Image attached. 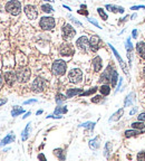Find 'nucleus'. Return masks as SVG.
<instances>
[{"label": "nucleus", "mask_w": 145, "mask_h": 161, "mask_svg": "<svg viewBox=\"0 0 145 161\" xmlns=\"http://www.w3.org/2000/svg\"><path fill=\"white\" fill-rule=\"evenodd\" d=\"M6 10L12 16H17L21 12V3L18 0H11L9 2H7Z\"/></svg>", "instance_id": "f257e3e1"}, {"label": "nucleus", "mask_w": 145, "mask_h": 161, "mask_svg": "<svg viewBox=\"0 0 145 161\" xmlns=\"http://www.w3.org/2000/svg\"><path fill=\"white\" fill-rule=\"evenodd\" d=\"M66 68H67V66H66V63L64 60H56L52 64V74L56 75V76H62V75H64L66 73Z\"/></svg>", "instance_id": "f03ea898"}, {"label": "nucleus", "mask_w": 145, "mask_h": 161, "mask_svg": "<svg viewBox=\"0 0 145 161\" xmlns=\"http://www.w3.org/2000/svg\"><path fill=\"white\" fill-rule=\"evenodd\" d=\"M30 70L26 67H21L16 72V76H17V80H19L20 83H26L30 78Z\"/></svg>", "instance_id": "7ed1b4c3"}, {"label": "nucleus", "mask_w": 145, "mask_h": 161, "mask_svg": "<svg viewBox=\"0 0 145 161\" xmlns=\"http://www.w3.org/2000/svg\"><path fill=\"white\" fill-rule=\"evenodd\" d=\"M39 26L42 30H52L55 27V19L52 17H42L39 21Z\"/></svg>", "instance_id": "20e7f679"}, {"label": "nucleus", "mask_w": 145, "mask_h": 161, "mask_svg": "<svg viewBox=\"0 0 145 161\" xmlns=\"http://www.w3.org/2000/svg\"><path fill=\"white\" fill-rule=\"evenodd\" d=\"M68 78L69 80L74 83V84H77L79 82H82V78H83V73L82 70H78V68H75V70H72L68 74Z\"/></svg>", "instance_id": "39448f33"}, {"label": "nucleus", "mask_w": 145, "mask_h": 161, "mask_svg": "<svg viewBox=\"0 0 145 161\" xmlns=\"http://www.w3.org/2000/svg\"><path fill=\"white\" fill-rule=\"evenodd\" d=\"M62 37H64V39L65 40H70L76 35V31L75 29L72 27V25H69V24H66V25H64V27H62Z\"/></svg>", "instance_id": "423d86ee"}, {"label": "nucleus", "mask_w": 145, "mask_h": 161, "mask_svg": "<svg viewBox=\"0 0 145 161\" xmlns=\"http://www.w3.org/2000/svg\"><path fill=\"white\" fill-rule=\"evenodd\" d=\"M31 87H32V90L35 91V92L39 93V92H42V91L45 90V87H46V83H45V80H42V77H37L36 80H34Z\"/></svg>", "instance_id": "0eeeda50"}, {"label": "nucleus", "mask_w": 145, "mask_h": 161, "mask_svg": "<svg viewBox=\"0 0 145 161\" xmlns=\"http://www.w3.org/2000/svg\"><path fill=\"white\" fill-rule=\"evenodd\" d=\"M59 53L62 56H72L74 54V47L68 43H64L59 48Z\"/></svg>", "instance_id": "6e6552de"}, {"label": "nucleus", "mask_w": 145, "mask_h": 161, "mask_svg": "<svg viewBox=\"0 0 145 161\" xmlns=\"http://www.w3.org/2000/svg\"><path fill=\"white\" fill-rule=\"evenodd\" d=\"M25 14H26V16L29 18V19L34 20L37 18V16H38V12H37V10L36 8L34 7V6H31V5H28V6H26L25 7Z\"/></svg>", "instance_id": "1a4fd4ad"}, {"label": "nucleus", "mask_w": 145, "mask_h": 161, "mask_svg": "<svg viewBox=\"0 0 145 161\" xmlns=\"http://www.w3.org/2000/svg\"><path fill=\"white\" fill-rule=\"evenodd\" d=\"M101 45H102V40H101V38L97 35H94V36L91 37V39H89V47L92 48V50L96 51L101 47Z\"/></svg>", "instance_id": "9d476101"}, {"label": "nucleus", "mask_w": 145, "mask_h": 161, "mask_svg": "<svg viewBox=\"0 0 145 161\" xmlns=\"http://www.w3.org/2000/svg\"><path fill=\"white\" fill-rule=\"evenodd\" d=\"M3 78H5V82L7 83V85L12 86L15 84V80H17V76L13 72H6L3 75Z\"/></svg>", "instance_id": "9b49d317"}, {"label": "nucleus", "mask_w": 145, "mask_h": 161, "mask_svg": "<svg viewBox=\"0 0 145 161\" xmlns=\"http://www.w3.org/2000/svg\"><path fill=\"white\" fill-rule=\"evenodd\" d=\"M76 45L83 50H86L88 47H89V40L86 36H82L81 38H78L77 41H76Z\"/></svg>", "instance_id": "f8f14e48"}, {"label": "nucleus", "mask_w": 145, "mask_h": 161, "mask_svg": "<svg viewBox=\"0 0 145 161\" xmlns=\"http://www.w3.org/2000/svg\"><path fill=\"white\" fill-rule=\"evenodd\" d=\"M112 74H113V70H112V67H107V70L104 72L101 76V82L103 83H107V82H111V78H112Z\"/></svg>", "instance_id": "ddd939ff"}, {"label": "nucleus", "mask_w": 145, "mask_h": 161, "mask_svg": "<svg viewBox=\"0 0 145 161\" xmlns=\"http://www.w3.org/2000/svg\"><path fill=\"white\" fill-rule=\"evenodd\" d=\"M103 62H102V58L99 57V56H96L95 58L93 60V66H94V70L95 72H99V70H102V66H103V64H102Z\"/></svg>", "instance_id": "4468645a"}, {"label": "nucleus", "mask_w": 145, "mask_h": 161, "mask_svg": "<svg viewBox=\"0 0 145 161\" xmlns=\"http://www.w3.org/2000/svg\"><path fill=\"white\" fill-rule=\"evenodd\" d=\"M136 50L140 54V56L143 60H145V43H138L136 45Z\"/></svg>", "instance_id": "2eb2a0df"}, {"label": "nucleus", "mask_w": 145, "mask_h": 161, "mask_svg": "<svg viewBox=\"0 0 145 161\" xmlns=\"http://www.w3.org/2000/svg\"><path fill=\"white\" fill-rule=\"evenodd\" d=\"M106 9H108L112 12H124V8L123 7H118V6H113V5H106Z\"/></svg>", "instance_id": "dca6fc26"}, {"label": "nucleus", "mask_w": 145, "mask_h": 161, "mask_svg": "<svg viewBox=\"0 0 145 161\" xmlns=\"http://www.w3.org/2000/svg\"><path fill=\"white\" fill-rule=\"evenodd\" d=\"M12 141H15V135H13V133H9L3 140L1 141V143H0V145L1 147H3V145H6V144H8V143H11Z\"/></svg>", "instance_id": "f3484780"}, {"label": "nucleus", "mask_w": 145, "mask_h": 161, "mask_svg": "<svg viewBox=\"0 0 145 161\" xmlns=\"http://www.w3.org/2000/svg\"><path fill=\"white\" fill-rule=\"evenodd\" d=\"M89 148H91L92 150L98 149V148H99V139H98V138H95V139L89 141Z\"/></svg>", "instance_id": "a211bd4d"}, {"label": "nucleus", "mask_w": 145, "mask_h": 161, "mask_svg": "<svg viewBox=\"0 0 145 161\" xmlns=\"http://www.w3.org/2000/svg\"><path fill=\"white\" fill-rule=\"evenodd\" d=\"M109 46H111V48H112V50H113V53H114V54H115V56H116V58H117V60H118V62H119V64H121V66H122V67L124 68L125 73H127V70H126V68H125V66H124V62H123V60L121 58V56H119V54L117 53V50L115 49V48H114V47H113V46H112V45H109Z\"/></svg>", "instance_id": "6ab92c4d"}, {"label": "nucleus", "mask_w": 145, "mask_h": 161, "mask_svg": "<svg viewBox=\"0 0 145 161\" xmlns=\"http://www.w3.org/2000/svg\"><path fill=\"white\" fill-rule=\"evenodd\" d=\"M123 113H124V110H123V109H119L116 113H114V114L112 115V118L109 119V121H118L119 118L123 115Z\"/></svg>", "instance_id": "aec40b11"}, {"label": "nucleus", "mask_w": 145, "mask_h": 161, "mask_svg": "<svg viewBox=\"0 0 145 161\" xmlns=\"http://www.w3.org/2000/svg\"><path fill=\"white\" fill-rule=\"evenodd\" d=\"M82 90L81 89H72V90L67 91V97H72L74 95H77V94H81Z\"/></svg>", "instance_id": "412c9836"}, {"label": "nucleus", "mask_w": 145, "mask_h": 161, "mask_svg": "<svg viewBox=\"0 0 145 161\" xmlns=\"http://www.w3.org/2000/svg\"><path fill=\"white\" fill-rule=\"evenodd\" d=\"M30 123H28L27 124V126H26V129L23 130V132L21 133L22 135H21V139H22V141H26L27 140V138H28V133H29V130H30Z\"/></svg>", "instance_id": "4be33fe9"}, {"label": "nucleus", "mask_w": 145, "mask_h": 161, "mask_svg": "<svg viewBox=\"0 0 145 161\" xmlns=\"http://www.w3.org/2000/svg\"><path fill=\"white\" fill-rule=\"evenodd\" d=\"M21 113H23V110L19 108V106H13L12 108V111H11V115L12 116H17V115H19Z\"/></svg>", "instance_id": "5701e85b"}, {"label": "nucleus", "mask_w": 145, "mask_h": 161, "mask_svg": "<svg viewBox=\"0 0 145 161\" xmlns=\"http://www.w3.org/2000/svg\"><path fill=\"white\" fill-rule=\"evenodd\" d=\"M99 91H101V93L103 94V95H108L109 93H111V87L108 86V85H103L101 89H99Z\"/></svg>", "instance_id": "b1692460"}, {"label": "nucleus", "mask_w": 145, "mask_h": 161, "mask_svg": "<svg viewBox=\"0 0 145 161\" xmlns=\"http://www.w3.org/2000/svg\"><path fill=\"white\" fill-rule=\"evenodd\" d=\"M117 77H118V75H117V72L116 70H113V74H112V78H111V83H112V85L115 86L116 85V82H117Z\"/></svg>", "instance_id": "393cba45"}, {"label": "nucleus", "mask_w": 145, "mask_h": 161, "mask_svg": "<svg viewBox=\"0 0 145 161\" xmlns=\"http://www.w3.org/2000/svg\"><path fill=\"white\" fill-rule=\"evenodd\" d=\"M132 126H133L134 129H140V130H143L145 128V125L142 123V121H141V122H135V123L132 124Z\"/></svg>", "instance_id": "a878e982"}, {"label": "nucleus", "mask_w": 145, "mask_h": 161, "mask_svg": "<svg viewBox=\"0 0 145 161\" xmlns=\"http://www.w3.org/2000/svg\"><path fill=\"white\" fill-rule=\"evenodd\" d=\"M54 153H55V156H57L59 159H62V160H64L65 159V156L62 154V149H57V150L54 151Z\"/></svg>", "instance_id": "bb28decb"}, {"label": "nucleus", "mask_w": 145, "mask_h": 161, "mask_svg": "<svg viewBox=\"0 0 145 161\" xmlns=\"http://www.w3.org/2000/svg\"><path fill=\"white\" fill-rule=\"evenodd\" d=\"M42 11H45V12H52V11H54L52 7L49 6V5H42Z\"/></svg>", "instance_id": "cd10ccee"}, {"label": "nucleus", "mask_w": 145, "mask_h": 161, "mask_svg": "<svg viewBox=\"0 0 145 161\" xmlns=\"http://www.w3.org/2000/svg\"><path fill=\"white\" fill-rule=\"evenodd\" d=\"M138 133H140V131H131V130H128V131H126V132H125V135H126L127 138H130V137H134V135L138 134Z\"/></svg>", "instance_id": "c85d7f7f"}, {"label": "nucleus", "mask_w": 145, "mask_h": 161, "mask_svg": "<svg viewBox=\"0 0 145 161\" xmlns=\"http://www.w3.org/2000/svg\"><path fill=\"white\" fill-rule=\"evenodd\" d=\"M97 11H98L99 16L102 17V19H103V20H107V18H108V17H107V15L105 14V11H104L102 8H98V9H97Z\"/></svg>", "instance_id": "c756f323"}, {"label": "nucleus", "mask_w": 145, "mask_h": 161, "mask_svg": "<svg viewBox=\"0 0 145 161\" xmlns=\"http://www.w3.org/2000/svg\"><path fill=\"white\" fill-rule=\"evenodd\" d=\"M65 100H66V96H64L62 94H57V96H56V102L57 103H62Z\"/></svg>", "instance_id": "7c9ffc66"}, {"label": "nucleus", "mask_w": 145, "mask_h": 161, "mask_svg": "<svg viewBox=\"0 0 145 161\" xmlns=\"http://www.w3.org/2000/svg\"><path fill=\"white\" fill-rule=\"evenodd\" d=\"M67 112V109L65 108V106H62V108H57L56 110H55V113L56 114H60V113H66Z\"/></svg>", "instance_id": "2f4dec72"}, {"label": "nucleus", "mask_w": 145, "mask_h": 161, "mask_svg": "<svg viewBox=\"0 0 145 161\" xmlns=\"http://www.w3.org/2000/svg\"><path fill=\"white\" fill-rule=\"evenodd\" d=\"M97 91V87H93V89H91L89 91H87V92H84V93H81V95H91V94H93Z\"/></svg>", "instance_id": "473e14b6"}, {"label": "nucleus", "mask_w": 145, "mask_h": 161, "mask_svg": "<svg viewBox=\"0 0 145 161\" xmlns=\"http://www.w3.org/2000/svg\"><path fill=\"white\" fill-rule=\"evenodd\" d=\"M132 48H133V46H132L131 40L127 39V41H126V49H127V51H130V50H132Z\"/></svg>", "instance_id": "72a5a7b5"}, {"label": "nucleus", "mask_w": 145, "mask_h": 161, "mask_svg": "<svg viewBox=\"0 0 145 161\" xmlns=\"http://www.w3.org/2000/svg\"><path fill=\"white\" fill-rule=\"evenodd\" d=\"M102 99H103L102 96H95V97L92 99V102H93V103H99V102L102 101Z\"/></svg>", "instance_id": "f704fd0d"}, {"label": "nucleus", "mask_w": 145, "mask_h": 161, "mask_svg": "<svg viewBox=\"0 0 145 161\" xmlns=\"http://www.w3.org/2000/svg\"><path fill=\"white\" fill-rule=\"evenodd\" d=\"M138 121H142V122H145V113H141L138 116H137Z\"/></svg>", "instance_id": "c9c22d12"}, {"label": "nucleus", "mask_w": 145, "mask_h": 161, "mask_svg": "<svg viewBox=\"0 0 145 161\" xmlns=\"http://www.w3.org/2000/svg\"><path fill=\"white\" fill-rule=\"evenodd\" d=\"M137 159H138V160H145V152L140 153V154L137 156Z\"/></svg>", "instance_id": "e433bc0d"}, {"label": "nucleus", "mask_w": 145, "mask_h": 161, "mask_svg": "<svg viewBox=\"0 0 145 161\" xmlns=\"http://www.w3.org/2000/svg\"><path fill=\"white\" fill-rule=\"evenodd\" d=\"M88 20H89V22H92V24H93V25H95L96 27H98V28H101V27H99V25H98V22H97L96 20L92 19V18H88Z\"/></svg>", "instance_id": "4c0bfd02"}, {"label": "nucleus", "mask_w": 145, "mask_h": 161, "mask_svg": "<svg viewBox=\"0 0 145 161\" xmlns=\"http://www.w3.org/2000/svg\"><path fill=\"white\" fill-rule=\"evenodd\" d=\"M144 8V6H134V7H132L131 9L132 10H137V9H143Z\"/></svg>", "instance_id": "58836bf2"}, {"label": "nucleus", "mask_w": 145, "mask_h": 161, "mask_svg": "<svg viewBox=\"0 0 145 161\" xmlns=\"http://www.w3.org/2000/svg\"><path fill=\"white\" fill-rule=\"evenodd\" d=\"M69 18H70V19H72V21H74V22H75V24H76V25H78V26H82V24H81V22H79V21H77V20H76V19H74V18H72V16H69Z\"/></svg>", "instance_id": "ea45409f"}, {"label": "nucleus", "mask_w": 145, "mask_h": 161, "mask_svg": "<svg viewBox=\"0 0 145 161\" xmlns=\"http://www.w3.org/2000/svg\"><path fill=\"white\" fill-rule=\"evenodd\" d=\"M37 102V100H28V101H26L23 104H30V103H36Z\"/></svg>", "instance_id": "a19ab883"}, {"label": "nucleus", "mask_w": 145, "mask_h": 161, "mask_svg": "<svg viewBox=\"0 0 145 161\" xmlns=\"http://www.w3.org/2000/svg\"><path fill=\"white\" fill-rule=\"evenodd\" d=\"M29 115H30V112H27V113H26V114H25V115L22 116V119H27V118H28Z\"/></svg>", "instance_id": "79ce46f5"}, {"label": "nucleus", "mask_w": 145, "mask_h": 161, "mask_svg": "<svg viewBox=\"0 0 145 161\" xmlns=\"http://www.w3.org/2000/svg\"><path fill=\"white\" fill-rule=\"evenodd\" d=\"M133 37H134V38H136V37H137V30H136V29L133 30Z\"/></svg>", "instance_id": "37998d69"}, {"label": "nucleus", "mask_w": 145, "mask_h": 161, "mask_svg": "<svg viewBox=\"0 0 145 161\" xmlns=\"http://www.w3.org/2000/svg\"><path fill=\"white\" fill-rule=\"evenodd\" d=\"M38 158H39V159H42V160H45V159H46L44 154H39V156H38Z\"/></svg>", "instance_id": "c03bdc74"}, {"label": "nucleus", "mask_w": 145, "mask_h": 161, "mask_svg": "<svg viewBox=\"0 0 145 161\" xmlns=\"http://www.w3.org/2000/svg\"><path fill=\"white\" fill-rule=\"evenodd\" d=\"M7 102V99H5V100H1L0 101V105H2V104H5Z\"/></svg>", "instance_id": "a18cd8bd"}, {"label": "nucleus", "mask_w": 145, "mask_h": 161, "mask_svg": "<svg viewBox=\"0 0 145 161\" xmlns=\"http://www.w3.org/2000/svg\"><path fill=\"white\" fill-rule=\"evenodd\" d=\"M42 110H39V111H37V113H36V114H37V115H39V114H42Z\"/></svg>", "instance_id": "49530a36"}, {"label": "nucleus", "mask_w": 145, "mask_h": 161, "mask_svg": "<svg viewBox=\"0 0 145 161\" xmlns=\"http://www.w3.org/2000/svg\"><path fill=\"white\" fill-rule=\"evenodd\" d=\"M135 111H136V109H134V110L132 111V112H131V113H130V114H134V113H135Z\"/></svg>", "instance_id": "de8ad7c7"}, {"label": "nucleus", "mask_w": 145, "mask_h": 161, "mask_svg": "<svg viewBox=\"0 0 145 161\" xmlns=\"http://www.w3.org/2000/svg\"><path fill=\"white\" fill-rule=\"evenodd\" d=\"M1 83H2V77H1V75H0V85H1Z\"/></svg>", "instance_id": "09e8293b"}, {"label": "nucleus", "mask_w": 145, "mask_h": 161, "mask_svg": "<svg viewBox=\"0 0 145 161\" xmlns=\"http://www.w3.org/2000/svg\"><path fill=\"white\" fill-rule=\"evenodd\" d=\"M44 1H50V2H52L54 0H44Z\"/></svg>", "instance_id": "8fccbe9b"}, {"label": "nucleus", "mask_w": 145, "mask_h": 161, "mask_svg": "<svg viewBox=\"0 0 145 161\" xmlns=\"http://www.w3.org/2000/svg\"><path fill=\"white\" fill-rule=\"evenodd\" d=\"M144 75H145V67H144Z\"/></svg>", "instance_id": "3c124183"}]
</instances>
